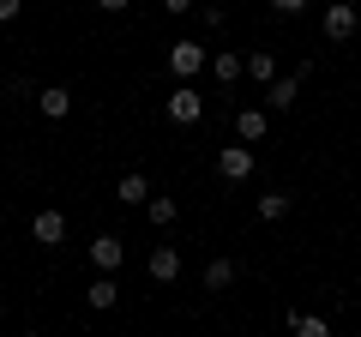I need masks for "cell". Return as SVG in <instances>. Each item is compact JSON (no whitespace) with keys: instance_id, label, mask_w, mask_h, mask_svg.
I'll use <instances>...</instances> for the list:
<instances>
[{"instance_id":"obj_1","label":"cell","mask_w":361,"mask_h":337,"mask_svg":"<svg viewBox=\"0 0 361 337\" xmlns=\"http://www.w3.org/2000/svg\"><path fill=\"white\" fill-rule=\"evenodd\" d=\"M169 73L175 78H199L205 73V42H193V37L175 42V49H169Z\"/></svg>"},{"instance_id":"obj_2","label":"cell","mask_w":361,"mask_h":337,"mask_svg":"<svg viewBox=\"0 0 361 337\" xmlns=\"http://www.w3.org/2000/svg\"><path fill=\"white\" fill-rule=\"evenodd\" d=\"M301 78H307V61H301L295 73H283V78H271V91H265V103H271V109H295V97H301Z\"/></svg>"},{"instance_id":"obj_3","label":"cell","mask_w":361,"mask_h":337,"mask_svg":"<svg viewBox=\"0 0 361 337\" xmlns=\"http://www.w3.org/2000/svg\"><path fill=\"white\" fill-rule=\"evenodd\" d=\"M199 115H205V97H199L193 85H180V91L169 97V121H180V127H193Z\"/></svg>"},{"instance_id":"obj_4","label":"cell","mask_w":361,"mask_h":337,"mask_svg":"<svg viewBox=\"0 0 361 337\" xmlns=\"http://www.w3.org/2000/svg\"><path fill=\"white\" fill-rule=\"evenodd\" d=\"M217 168H223V181H247V175H253V145H229V151L217 157Z\"/></svg>"},{"instance_id":"obj_5","label":"cell","mask_w":361,"mask_h":337,"mask_svg":"<svg viewBox=\"0 0 361 337\" xmlns=\"http://www.w3.org/2000/svg\"><path fill=\"white\" fill-rule=\"evenodd\" d=\"M355 25H361V18H355L349 0H343V6H325V37H331V42H349V37H355Z\"/></svg>"},{"instance_id":"obj_6","label":"cell","mask_w":361,"mask_h":337,"mask_svg":"<svg viewBox=\"0 0 361 337\" xmlns=\"http://www.w3.org/2000/svg\"><path fill=\"white\" fill-rule=\"evenodd\" d=\"M121 259H127V247H121V235H97V241H90V265H97V271H115Z\"/></svg>"},{"instance_id":"obj_7","label":"cell","mask_w":361,"mask_h":337,"mask_svg":"<svg viewBox=\"0 0 361 337\" xmlns=\"http://www.w3.org/2000/svg\"><path fill=\"white\" fill-rule=\"evenodd\" d=\"M30 235H37L42 247H61V241H66V217H61V211H37V223H30Z\"/></svg>"},{"instance_id":"obj_8","label":"cell","mask_w":361,"mask_h":337,"mask_svg":"<svg viewBox=\"0 0 361 337\" xmlns=\"http://www.w3.org/2000/svg\"><path fill=\"white\" fill-rule=\"evenodd\" d=\"M175 277H180V253L175 247H157L151 253V283H175Z\"/></svg>"},{"instance_id":"obj_9","label":"cell","mask_w":361,"mask_h":337,"mask_svg":"<svg viewBox=\"0 0 361 337\" xmlns=\"http://www.w3.org/2000/svg\"><path fill=\"white\" fill-rule=\"evenodd\" d=\"M85 301H90L97 313H109V307H115V301H121V289H115V271H103V277H97V283L85 289Z\"/></svg>"},{"instance_id":"obj_10","label":"cell","mask_w":361,"mask_h":337,"mask_svg":"<svg viewBox=\"0 0 361 337\" xmlns=\"http://www.w3.org/2000/svg\"><path fill=\"white\" fill-rule=\"evenodd\" d=\"M235 133H241L247 145H259L271 133V121H265V109H241V115H235Z\"/></svg>"},{"instance_id":"obj_11","label":"cell","mask_w":361,"mask_h":337,"mask_svg":"<svg viewBox=\"0 0 361 337\" xmlns=\"http://www.w3.org/2000/svg\"><path fill=\"white\" fill-rule=\"evenodd\" d=\"M37 109H42L49 121H66V115H73V97H66L61 85H49V91H37Z\"/></svg>"},{"instance_id":"obj_12","label":"cell","mask_w":361,"mask_h":337,"mask_svg":"<svg viewBox=\"0 0 361 337\" xmlns=\"http://www.w3.org/2000/svg\"><path fill=\"white\" fill-rule=\"evenodd\" d=\"M211 73H217V85H235L247 73V54H211Z\"/></svg>"},{"instance_id":"obj_13","label":"cell","mask_w":361,"mask_h":337,"mask_svg":"<svg viewBox=\"0 0 361 337\" xmlns=\"http://www.w3.org/2000/svg\"><path fill=\"white\" fill-rule=\"evenodd\" d=\"M115 199H121V205H145V199H151V181H145V175H121Z\"/></svg>"},{"instance_id":"obj_14","label":"cell","mask_w":361,"mask_h":337,"mask_svg":"<svg viewBox=\"0 0 361 337\" xmlns=\"http://www.w3.org/2000/svg\"><path fill=\"white\" fill-rule=\"evenodd\" d=\"M289 331H301V337H325L331 325H325L319 313H289Z\"/></svg>"},{"instance_id":"obj_15","label":"cell","mask_w":361,"mask_h":337,"mask_svg":"<svg viewBox=\"0 0 361 337\" xmlns=\"http://www.w3.org/2000/svg\"><path fill=\"white\" fill-rule=\"evenodd\" d=\"M229 283H235V265L229 259H211L205 265V289H229Z\"/></svg>"},{"instance_id":"obj_16","label":"cell","mask_w":361,"mask_h":337,"mask_svg":"<svg viewBox=\"0 0 361 337\" xmlns=\"http://www.w3.org/2000/svg\"><path fill=\"white\" fill-rule=\"evenodd\" d=\"M247 73H253L259 85H271V78H277V54H247Z\"/></svg>"},{"instance_id":"obj_17","label":"cell","mask_w":361,"mask_h":337,"mask_svg":"<svg viewBox=\"0 0 361 337\" xmlns=\"http://www.w3.org/2000/svg\"><path fill=\"white\" fill-rule=\"evenodd\" d=\"M145 217H151L157 229H169V223H175V199H145Z\"/></svg>"},{"instance_id":"obj_18","label":"cell","mask_w":361,"mask_h":337,"mask_svg":"<svg viewBox=\"0 0 361 337\" xmlns=\"http://www.w3.org/2000/svg\"><path fill=\"white\" fill-rule=\"evenodd\" d=\"M283 211H289V193H259V217L265 223H277Z\"/></svg>"},{"instance_id":"obj_19","label":"cell","mask_w":361,"mask_h":337,"mask_svg":"<svg viewBox=\"0 0 361 337\" xmlns=\"http://www.w3.org/2000/svg\"><path fill=\"white\" fill-rule=\"evenodd\" d=\"M6 91H13V97H37V85H30L25 73H13V78H6Z\"/></svg>"},{"instance_id":"obj_20","label":"cell","mask_w":361,"mask_h":337,"mask_svg":"<svg viewBox=\"0 0 361 337\" xmlns=\"http://www.w3.org/2000/svg\"><path fill=\"white\" fill-rule=\"evenodd\" d=\"M18 13H25V0H0V25H13Z\"/></svg>"},{"instance_id":"obj_21","label":"cell","mask_w":361,"mask_h":337,"mask_svg":"<svg viewBox=\"0 0 361 337\" xmlns=\"http://www.w3.org/2000/svg\"><path fill=\"white\" fill-rule=\"evenodd\" d=\"M163 13H199L193 0H163Z\"/></svg>"},{"instance_id":"obj_22","label":"cell","mask_w":361,"mask_h":337,"mask_svg":"<svg viewBox=\"0 0 361 337\" xmlns=\"http://www.w3.org/2000/svg\"><path fill=\"white\" fill-rule=\"evenodd\" d=\"M271 6H277V13H301V6H307V0H271Z\"/></svg>"},{"instance_id":"obj_23","label":"cell","mask_w":361,"mask_h":337,"mask_svg":"<svg viewBox=\"0 0 361 337\" xmlns=\"http://www.w3.org/2000/svg\"><path fill=\"white\" fill-rule=\"evenodd\" d=\"M97 6H103V13H127V0H97Z\"/></svg>"},{"instance_id":"obj_24","label":"cell","mask_w":361,"mask_h":337,"mask_svg":"<svg viewBox=\"0 0 361 337\" xmlns=\"http://www.w3.org/2000/svg\"><path fill=\"white\" fill-rule=\"evenodd\" d=\"M0 313H6V295H0Z\"/></svg>"}]
</instances>
